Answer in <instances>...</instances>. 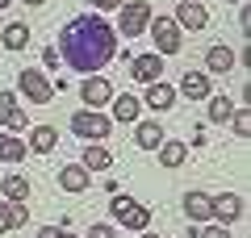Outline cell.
Returning a JSON list of instances; mask_svg holds the SVG:
<instances>
[{"label":"cell","instance_id":"6","mask_svg":"<svg viewBox=\"0 0 251 238\" xmlns=\"http://www.w3.org/2000/svg\"><path fill=\"white\" fill-rule=\"evenodd\" d=\"M109 130H113V121H109L105 113H97V109H84V113L72 117V134H80V138H109Z\"/></svg>","mask_w":251,"mask_h":238},{"label":"cell","instance_id":"3","mask_svg":"<svg viewBox=\"0 0 251 238\" xmlns=\"http://www.w3.org/2000/svg\"><path fill=\"white\" fill-rule=\"evenodd\" d=\"M147 21H151V4L147 0H130V4H122V21H117V34L130 42V38H143Z\"/></svg>","mask_w":251,"mask_h":238},{"label":"cell","instance_id":"14","mask_svg":"<svg viewBox=\"0 0 251 238\" xmlns=\"http://www.w3.org/2000/svg\"><path fill=\"white\" fill-rule=\"evenodd\" d=\"M25 146L38 150V155H50V150L59 146V130H54V125H34L29 138H25Z\"/></svg>","mask_w":251,"mask_h":238},{"label":"cell","instance_id":"15","mask_svg":"<svg viewBox=\"0 0 251 238\" xmlns=\"http://www.w3.org/2000/svg\"><path fill=\"white\" fill-rule=\"evenodd\" d=\"M234 50L230 46H209L205 50V71H214V75H226V71H234Z\"/></svg>","mask_w":251,"mask_h":238},{"label":"cell","instance_id":"10","mask_svg":"<svg viewBox=\"0 0 251 238\" xmlns=\"http://www.w3.org/2000/svg\"><path fill=\"white\" fill-rule=\"evenodd\" d=\"M80 96H84V105H88V109H97V105H109V100H113V88H109V79L88 75L80 84Z\"/></svg>","mask_w":251,"mask_h":238},{"label":"cell","instance_id":"13","mask_svg":"<svg viewBox=\"0 0 251 238\" xmlns=\"http://www.w3.org/2000/svg\"><path fill=\"white\" fill-rule=\"evenodd\" d=\"M180 92L188 100H205L209 96V71H184L180 75Z\"/></svg>","mask_w":251,"mask_h":238},{"label":"cell","instance_id":"20","mask_svg":"<svg viewBox=\"0 0 251 238\" xmlns=\"http://www.w3.org/2000/svg\"><path fill=\"white\" fill-rule=\"evenodd\" d=\"M138 109H143V100H134L130 92H122V96H113V121H138Z\"/></svg>","mask_w":251,"mask_h":238},{"label":"cell","instance_id":"2","mask_svg":"<svg viewBox=\"0 0 251 238\" xmlns=\"http://www.w3.org/2000/svg\"><path fill=\"white\" fill-rule=\"evenodd\" d=\"M109 213H113L117 226L134 230V234L151 226V209H147V205H138V201H130V196H122V192H113V201H109Z\"/></svg>","mask_w":251,"mask_h":238},{"label":"cell","instance_id":"18","mask_svg":"<svg viewBox=\"0 0 251 238\" xmlns=\"http://www.w3.org/2000/svg\"><path fill=\"white\" fill-rule=\"evenodd\" d=\"M163 138L168 134L159 130V121H138V130H134V146H143V150H155Z\"/></svg>","mask_w":251,"mask_h":238},{"label":"cell","instance_id":"7","mask_svg":"<svg viewBox=\"0 0 251 238\" xmlns=\"http://www.w3.org/2000/svg\"><path fill=\"white\" fill-rule=\"evenodd\" d=\"M209 217L230 226V221L243 217V196L239 192H222V196H209Z\"/></svg>","mask_w":251,"mask_h":238},{"label":"cell","instance_id":"35","mask_svg":"<svg viewBox=\"0 0 251 238\" xmlns=\"http://www.w3.org/2000/svg\"><path fill=\"white\" fill-rule=\"evenodd\" d=\"M25 4H46V0H25Z\"/></svg>","mask_w":251,"mask_h":238},{"label":"cell","instance_id":"12","mask_svg":"<svg viewBox=\"0 0 251 238\" xmlns=\"http://www.w3.org/2000/svg\"><path fill=\"white\" fill-rule=\"evenodd\" d=\"M172 105H176V88H172V84H163V79L147 84V109H155V113H168Z\"/></svg>","mask_w":251,"mask_h":238},{"label":"cell","instance_id":"34","mask_svg":"<svg viewBox=\"0 0 251 238\" xmlns=\"http://www.w3.org/2000/svg\"><path fill=\"white\" fill-rule=\"evenodd\" d=\"M138 238H159V234H151V230H138Z\"/></svg>","mask_w":251,"mask_h":238},{"label":"cell","instance_id":"21","mask_svg":"<svg viewBox=\"0 0 251 238\" xmlns=\"http://www.w3.org/2000/svg\"><path fill=\"white\" fill-rule=\"evenodd\" d=\"M0 42H4V50H25V42H29V25H25V21H13V25H4Z\"/></svg>","mask_w":251,"mask_h":238},{"label":"cell","instance_id":"32","mask_svg":"<svg viewBox=\"0 0 251 238\" xmlns=\"http://www.w3.org/2000/svg\"><path fill=\"white\" fill-rule=\"evenodd\" d=\"M13 230V217H9V201H0V234Z\"/></svg>","mask_w":251,"mask_h":238},{"label":"cell","instance_id":"9","mask_svg":"<svg viewBox=\"0 0 251 238\" xmlns=\"http://www.w3.org/2000/svg\"><path fill=\"white\" fill-rule=\"evenodd\" d=\"M130 75L138 84H155L163 75V54H138V59H130Z\"/></svg>","mask_w":251,"mask_h":238},{"label":"cell","instance_id":"33","mask_svg":"<svg viewBox=\"0 0 251 238\" xmlns=\"http://www.w3.org/2000/svg\"><path fill=\"white\" fill-rule=\"evenodd\" d=\"M42 63H46V67H59V50H54V46H46V50H42Z\"/></svg>","mask_w":251,"mask_h":238},{"label":"cell","instance_id":"36","mask_svg":"<svg viewBox=\"0 0 251 238\" xmlns=\"http://www.w3.org/2000/svg\"><path fill=\"white\" fill-rule=\"evenodd\" d=\"M0 9H9V0H0Z\"/></svg>","mask_w":251,"mask_h":238},{"label":"cell","instance_id":"27","mask_svg":"<svg viewBox=\"0 0 251 238\" xmlns=\"http://www.w3.org/2000/svg\"><path fill=\"white\" fill-rule=\"evenodd\" d=\"M197 238H230V226H222V221H214V226H205Z\"/></svg>","mask_w":251,"mask_h":238},{"label":"cell","instance_id":"19","mask_svg":"<svg viewBox=\"0 0 251 238\" xmlns=\"http://www.w3.org/2000/svg\"><path fill=\"white\" fill-rule=\"evenodd\" d=\"M0 192H4V201H29V180L21 171H9L4 184H0Z\"/></svg>","mask_w":251,"mask_h":238},{"label":"cell","instance_id":"28","mask_svg":"<svg viewBox=\"0 0 251 238\" xmlns=\"http://www.w3.org/2000/svg\"><path fill=\"white\" fill-rule=\"evenodd\" d=\"M38 238H75V234H72V230H59V226H42Z\"/></svg>","mask_w":251,"mask_h":238},{"label":"cell","instance_id":"11","mask_svg":"<svg viewBox=\"0 0 251 238\" xmlns=\"http://www.w3.org/2000/svg\"><path fill=\"white\" fill-rule=\"evenodd\" d=\"M88 184H92V171L84 167V163H67V167H59V188H63V192H84Z\"/></svg>","mask_w":251,"mask_h":238},{"label":"cell","instance_id":"29","mask_svg":"<svg viewBox=\"0 0 251 238\" xmlns=\"http://www.w3.org/2000/svg\"><path fill=\"white\" fill-rule=\"evenodd\" d=\"M4 125H9V130H25V109H13Z\"/></svg>","mask_w":251,"mask_h":238},{"label":"cell","instance_id":"17","mask_svg":"<svg viewBox=\"0 0 251 238\" xmlns=\"http://www.w3.org/2000/svg\"><path fill=\"white\" fill-rule=\"evenodd\" d=\"M155 150H159V163H163V167H180V163L188 159V146H184V142H176V138H163Z\"/></svg>","mask_w":251,"mask_h":238},{"label":"cell","instance_id":"31","mask_svg":"<svg viewBox=\"0 0 251 238\" xmlns=\"http://www.w3.org/2000/svg\"><path fill=\"white\" fill-rule=\"evenodd\" d=\"M84 4H97L100 13H113V9H122V0H84Z\"/></svg>","mask_w":251,"mask_h":238},{"label":"cell","instance_id":"30","mask_svg":"<svg viewBox=\"0 0 251 238\" xmlns=\"http://www.w3.org/2000/svg\"><path fill=\"white\" fill-rule=\"evenodd\" d=\"M88 238H117V230H113V226H105V221H97Z\"/></svg>","mask_w":251,"mask_h":238},{"label":"cell","instance_id":"4","mask_svg":"<svg viewBox=\"0 0 251 238\" xmlns=\"http://www.w3.org/2000/svg\"><path fill=\"white\" fill-rule=\"evenodd\" d=\"M147 29H151L155 54H176L180 50V25L172 17H151V21H147Z\"/></svg>","mask_w":251,"mask_h":238},{"label":"cell","instance_id":"25","mask_svg":"<svg viewBox=\"0 0 251 238\" xmlns=\"http://www.w3.org/2000/svg\"><path fill=\"white\" fill-rule=\"evenodd\" d=\"M230 121H234V134H239V138H247V134H251V113H247V105H243V109H234V117H230Z\"/></svg>","mask_w":251,"mask_h":238},{"label":"cell","instance_id":"23","mask_svg":"<svg viewBox=\"0 0 251 238\" xmlns=\"http://www.w3.org/2000/svg\"><path fill=\"white\" fill-rule=\"evenodd\" d=\"M21 159H25V138L0 134V163H21Z\"/></svg>","mask_w":251,"mask_h":238},{"label":"cell","instance_id":"8","mask_svg":"<svg viewBox=\"0 0 251 238\" xmlns=\"http://www.w3.org/2000/svg\"><path fill=\"white\" fill-rule=\"evenodd\" d=\"M176 21L180 29H205L209 25V13H205V4H197V0H184V4H176Z\"/></svg>","mask_w":251,"mask_h":238},{"label":"cell","instance_id":"24","mask_svg":"<svg viewBox=\"0 0 251 238\" xmlns=\"http://www.w3.org/2000/svg\"><path fill=\"white\" fill-rule=\"evenodd\" d=\"M205 100H209V121H230L234 109H239L230 96H205Z\"/></svg>","mask_w":251,"mask_h":238},{"label":"cell","instance_id":"1","mask_svg":"<svg viewBox=\"0 0 251 238\" xmlns=\"http://www.w3.org/2000/svg\"><path fill=\"white\" fill-rule=\"evenodd\" d=\"M59 54L67 59V67H72V71L92 75V71H100V67L117 54V29L109 25L105 17L84 13V17H75V21L63 25V34H59Z\"/></svg>","mask_w":251,"mask_h":238},{"label":"cell","instance_id":"16","mask_svg":"<svg viewBox=\"0 0 251 238\" xmlns=\"http://www.w3.org/2000/svg\"><path fill=\"white\" fill-rule=\"evenodd\" d=\"M184 213H188V221H193V226H205V221H209V196L197 192V188H193V192H184Z\"/></svg>","mask_w":251,"mask_h":238},{"label":"cell","instance_id":"5","mask_svg":"<svg viewBox=\"0 0 251 238\" xmlns=\"http://www.w3.org/2000/svg\"><path fill=\"white\" fill-rule=\"evenodd\" d=\"M17 88L25 92L29 105H50V100H54V84L42 75V71H29V67H25V71L17 75Z\"/></svg>","mask_w":251,"mask_h":238},{"label":"cell","instance_id":"37","mask_svg":"<svg viewBox=\"0 0 251 238\" xmlns=\"http://www.w3.org/2000/svg\"><path fill=\"white\" fill-rule=\"evenodd\" d=\"M230 4H243V0H230Z\"/></svg>","mask_w":251,"mask_h":238},{"label":"cell","instance_id":"26","mask_svg":"<svg viewBox=\"0 0 251 238\" xmlns=\"http://www.w3.org/2000/svg\"><path fill=\"white\" fill-rule=\"evenodd\" d=\"M13 109H17V96H13V92H0V125L9 121V113Z\"/></svg>","mask_w":251,"mask_h":238},{"label":"cell","instance_id":"22","mask_svg":"<svg viewBox=\"0 0 251 238\" xmlns=\"http://www.w3.org/2000/svg\"><path fill=\"white\" fill-rule=\"evenodd\" d=\"M84 167L88 171H109L113 167V155H109L105 146H97V142H88V146H84Z\"/></svg>","mask_w":251,"mask_h":238}]
</instances>
